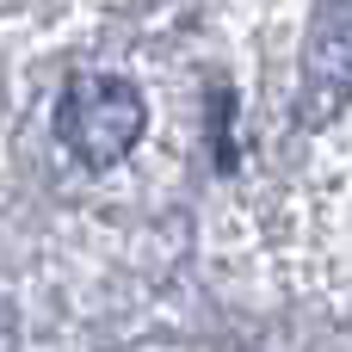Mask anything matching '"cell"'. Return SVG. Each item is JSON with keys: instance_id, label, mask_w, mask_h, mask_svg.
Instances as JSON below:
<instances>
[{"instance_id": "obj_1", "label": "cell", "mask_w": 352, "mask_h": 352, "mask_svg": "<svg viewBox=\"0 0 352 352\" xmlns=\"http://www.w3.org/2000/svg\"><path fill=\"white\" fill-rule=\"evenodd\" d=\"M56 130L74 148V161L87 167H111L136 148L142 136V93L130 80H105V74H80L68 80L62 105H56Z\"/></svg>"}, {"instance_id": "obj_2", "label": "cell", "mask_w": 352, "mask_h": 352, "mask_svg": "<svg viewBox=\"0 0 352 352\" xmlns=\"http://www.w3.org/2000/svg\"><path fill=\"white\" fill-rule=\"evenodd\" d=\"M352 105V6H328L303 50V118L328 124Z\"/></svg>"}]
</instances>
